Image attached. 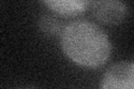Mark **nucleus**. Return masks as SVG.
I'll list each match as a JSON object with an SVG mask.
<instances>
[{"label":"nucleus","instance_id":"obj_1","mask_svg":"<svg viewBox=\"0 0 134 89\" xmlns=\"http://www.w3.org/2000/svg\"><path fill=\"white\" fill-rule=\"evenodd\" d=\"M59 45L67 57L78 66L97 68L111 57L112 42L107 33L90 20H74L62 29Z\"/></svg>","mask_w":134,"mask_h":89},{"label":"nucleus","instance_id":"obj_2","mask_svg":"<svg viewBox=\"0 0 134 89\" xmlns=\"http://www.w3.org/2000/svg\"><path fill=\"white\" fill-rule=\"evenodd\" d=\"M100 89H134V61H119L107 68L100 80Z\"/></svg>","mask_w":134,"mask_h":89},{"label":"nucleus","instance_id":"obj_3","mask_svg":"<svg viewBox=\"0 0 134 89\" xmlns=\"http://www.w3.org/2000/svg\"><path fill=\"white\" fill-rule=\"evenodd\" d=\"M90 7L95 19L106 25H117L122 22L129 15L126 3L116 0L90 1Z\"/></svg>","mask_w":134,"mask_h":89},{"label":"nucleus","instance_id":"obj_4","mask_svg":"<svg viewBox=\"0 0 134 89\" xmlns=\"http://www.w3.org/2000/svg\"><path fill=\"white\" fill-rule=\"evenodd\" d=\"M52 11L56 12L60 16H77L83 14L90 6V1H84V0H49L44 1Z\"/></svg>","mask_w":134,"mask_h":89}]
</instances>
